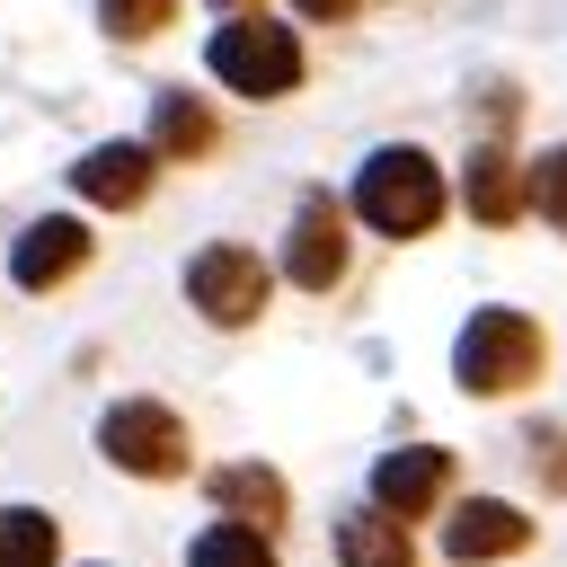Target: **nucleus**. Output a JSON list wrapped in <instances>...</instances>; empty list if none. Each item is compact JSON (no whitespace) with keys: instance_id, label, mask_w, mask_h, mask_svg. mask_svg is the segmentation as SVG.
I'll return each instance as SVG.
<instances>
[{"instance_id":"1","label":"nucleus","mask_w":567,"mask_h":567,"mask_svg":"<svg viewBox=\"0 0 567 567\" xmlns=\"http://www.w3.org/2000/svg\"><path fill=\"white\" fill-rule=\"evenodd\" d=\"M540 363H549L540 319H532V310H505V301L470 310L461 337H452V381H461L470 399H514V390L540 381Z\"/></svg>"},{"instance_id":"2","label":"nucleus","mask_w":567,"mask_h":567,"mask_svg":"<svg viewBox=\"0 0 567 567\" xmlns=\"http://www.w3.org/2000/svg\"><path fill=\"white\" fill-rule=\"evenodd\" d=\"M354 221L381 230V239H425L443 221V168L416 142H381L354 168Z\"/></svg>"},{"instance_id":"3","label":"nucleus","mask_w":567,"mask_h":567,"mask_svg":"<svg viewBox=\"0 0 567 567\" xmlns=\"http://www.w3.org/2000/svg\"><path fill=\"white\" fill-rule=\"evenodd\" d=\"M204 71H213L230 97H292L301 71H310V53H301V35L275 27V18H230V27H213Z\"/></svg>"},{"instance_id":"4","label":"nucleus","mask_w":567,"mask_h":567,"mask_svg":"<svg viewBox=\"0 0 567 567\" xmlns=\"http://www.w3.org/2000/svg\"><path fill=\"white\" fill-rule=\"evenodd\" d=\"M97 452H106L124 478H186V470H195V434H186V416L159 408V399H115V408L97 416Z\"/></svg>"},{"instance_id":"5","label":"nucleus","mask_w":567,"mask_h":567,"mask_svg":"<svg viewBox=\"0 0 567 567\" xmlns=\"http://www.w3.org/2000/svg\"><path fill=\"white\" fill-rule=\"evenodd\" d=\"M266 292H275V275H266V257L239 248V239H204V248L186 257V301H195L213 328H257V319H266Z\"/></svg>"},{"instance_id":"6","label":"nucleus","mask_w":567,"mask_h":567,"mask_svg":"<svg viewBox=\"0 0 567 567\" xmlns=\"http://www.w3.org/2000/svg\"><path fill=\"white\" fill-rule=\"evenodd\" d=\"M89 257H97V239H89L80 213H35V221L9 239V284H18V292H62Z\"/></svg>"},{"instance_id":"7","label":"nucleus","mask_w":567,"mask_h":567,"mask_svg":"<svg viewBox=\"0 0 567 567\" xmlns=\"http://www.w3.org/2000/svg\"><path fill=\"white\" fill-rule=\"evenodd\" d=\"M284 275H292L301 292H328V284L346 275V204H337L328 186H301L292 230H284Z\"/></svg>"},{"instance_id":"8","label":"nucleus","mask_w":567,"mask_h":567,"mask_svg":"<svg viewBox=\"0 0 567 567\" xmlns=\"http://www.w3.org/2000/svg\"><path fill=\"white\" fill-rule=\"evenodd\" d=\"M363 487H372V505H381L390 523H416V514L443 505V487H452V452H443V443H399V452L372 461Z\"/></svg>"},{"instance_id":"9","label":"nucleus","mask_w":567,"mask_h":567,"mask_svg":"<svg viewBox=\"0 0 567 567\" xmlns=\"http://www.w3.org/2000/svg\"><path fill=\"white\" fill-rule=\"evenodd\" d=\"M523 549H532V514L505 505V496H461L452 523H443L452 567H496V558H523Z\"/></svg>"},{"instance_id":"10","label":"nucleus","mask_w":567,"mask_h":567,"mask_svg":"<svg viewBox=\"0 0 567 567\" xmlns=\"http://www.w3.org/2000/svg\"><path fill=\"white\" fill-rule=\"evenodd\" d=\"M151 177H159V151H151V142H89V151L71 159V186H80L89 204H106V213H133V204L151 195Z\"/></svg>"},{"instance_id":"11","label":"nucleus","mask_w":567,"mask_h":567,"mask_svg":"<svg viewBox=\"0 0 567 567\" xmlns=\"http://www.w3.org/2000/svg\"><path fill=\"white\" fill-rule=\"evenodd\" d=\"M461 204H470L487 230L523 221V213H532V159H514L505 142H478V151H470V168H461Z\"/></svg>"},{"instance_id":"12","label":"nucleus","mask_w":567,"mask_h":567,"mask_svg":"<svg viewBox=\"0 0 567 567\" xmlns=\"http://www.w3.org/2000/svg\"><path fill=\"white\" fill-rule=\"evenodd\" d=\"M204 496L221 505V523H248V532H275V523L292 514V487H284V470H266V461H221V470H204Z\"/></svg>"},{"instance_id":"13","label":"nucleus","mask_w":567,"mask_h":567,"mask_svg":"<svg viewBox=\"0 0 567 567\" xmlns=\"http://www.w3.org/2000/svg\"><path fill=\"white\" fill-rule=\"evenodd\" d=\"M159 159H204L213 142H221V124H213V106L204 97H186V89H159L151 97V133H142Z\"/></svg>"},{"instance_id":"14","label":"nucleus","mask_w":567,"mask_h":567,"mask_svg":"<svg viewBox=\"0 0 567 567\" xmlns=\"http://www.w3.org/2000/svg\"><path fill=\"white\" fill-rule=\"evenodd\" d=\"M337 567H416V549H408V523H390L381 505H354V514H337Z\"/></svg>"},{"instance_id":"15","label":"nucleus","mask_w":567,"mask_h":567,"mask_svg":"<svg viewBox=\"0 0 567 567\" xmlns=\"http://www.w3.org/2000/svg\"><path fill=\"white\" fill-rule=\"evenodd\" d=\"M62 523L44 505H0V567H53Z\"/></svg>"},{"instance_id":"16","label":"nucleus","mask_w":567,"mask_h":567,"mask_svg":"<svg viewBox=\"0 0 567 567\" xmlns=\"http://www.w3.org/2000/svg\"><path fill=\"white\" fill-rule=\"evenodd\" d=\"M186 567H275V549H266V532H248V523H204V532L186 540Z\"/></svg>"},{"instance_id":"17","label":"nucleus","mask_w":567,"mask_h":567,"mask_svg":"<svg viewBox=\"0 0 567 567\" xmlns=\"http://www.w3.org/2000/svg\"><path fill=\"white\" fill-rule=\"evenodd\" d=\"M532 213L567 239V142H549V151L532 159Z\"/></svg>"},{"instance_id":"18","label":"nucleus","mask_w":567,"mask_h":567,"mask_svg":"<svg viewBox=\"0 0 567 567\" xmlns=\"http://www.w3.org/2000/svg\"><path fill=\"white\" fill-rule=\"evenodd\" d=\"M168 18H177V0H97V27H106V35H124V44L159 35Z\"/></svg>"},{"instance_id":"19","label":"nucleus","mask_w":567,"mask_h":567,"mask_svg":"<svg viewBox=\"0 0 567 567\" xmlns=\"http://www.w3.org/2000/svg\"><path fill=\"white\" fill-rule=\"evenodd\" d=\"M523 461L549 496H567V425H523Z\"/></svg>"},{"instance_id":"20","label":"nucleus","mask_w":567,"mask_h":567,"mask_svg":"<svg viewBox=\"0 0 567 567\" xmlns=\"http://www.w3.org/2000/svg\"><path fill=\"white\" fill-rule=\"evenodd\" d=\"M310 27H337V18H354V0H292Z\"/></svg>"},{"instance_id":"21","label":"nucleus","mask_w":567,"mask_h":567,"mask_svg":"<svg viewBox=\"0 0 567 567\" xmlns=\"http://www.w3.org/2000/svg\"><path fill=\"white\" fill-rule=\"evenodd\" d=\"M213 9H221V27L230 18H266V0H213Z\"/></svg>"}]
</instances>
